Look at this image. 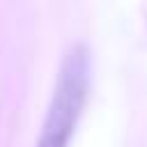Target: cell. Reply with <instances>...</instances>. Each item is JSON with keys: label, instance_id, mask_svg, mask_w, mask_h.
Here are the masks:
<instances>
[{"label": "cell", "instance_id": "6da1fadb", "mask_svg": "<svg viewBox=\"0 0 147 147\" xmlns=\"http://www.w3.org/2000/svg\"><path fill=\"white\" fill-rule=\"evenodd\" d=\"M92 78V53L85 41H74L60 62L51 103L34 147H67L83 113Z\"/></svg>", "mask_w": 147, "mask_h": 147}]
</instances>
